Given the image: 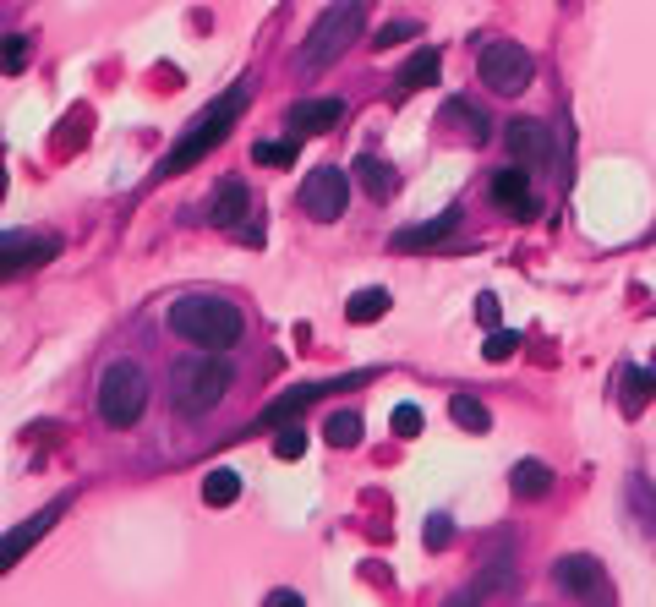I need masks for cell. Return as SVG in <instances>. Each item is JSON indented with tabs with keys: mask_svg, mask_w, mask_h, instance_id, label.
Wrapping results in <instances>:
<instances>
[{
	"mask_svg": "<svg viewBox=\"0 0 656 607\" xmlns=\"http://www.w3.org/2000/svg\"><path fill=\"white\" fill-rule=\"evenodd\" d=\"M170 334L197 345L203 356H225L246 334V318L236 301H225V296H181V301H170Z\"/></svg>",
	"mask_w": 656,
	"mask_h": 607,
	"instance_id": "obj_1",
	"label": "cell"
},
{
	"mask_svg": "<svg viewBox=\"0 0 656 607\" xmlns=\"http://www.w3.org/2000/svg\"><path fill=\"white\" fill-rule=\"evenodd\" d=\"M241 110H246V88H230L225 99H214V104H208V110H203V115H197V121H192V126H186L181 137H175V148H170V154L159 159L154 181H170V175L192 170L197 159H208V154H214V148H219V143H225V137H230V126L241 121Z\"/></svg>",
	"mask_w": 656,
	"mask_h": 607,
	"instance_id": "obj_2",
	"label": "cell"
},
{
	"mask_svg": "<svg viewBox=\"0 0 656 607\" xmlns=\"http://www.w3.org/2000/svg\"><path fill=\"white\" fill-rule=\"evenodd\" d=\"M148 411V372L137 361H110L99 378V416L110 427H137Z\"/></svg>",
	"mask_w": 656,
	"mask_h": 607,
	"instance_id": "obj_3",
	"label": "cell"
},
{
	"mask_svg": "<svg viewBox=\"0 0 656 607\" xmlns=\"http://www.w3.org/2000/svg\"><path fill=\"white\" fill-rule=\"evenodd\" d=\"M230 389H236V367H230V356H197V361H186V367L175 372V405H181L186 416L214 411Z\"/></svg>",
	"mask_w": 656,
	"mask_h": 607,
	"instance_id": "obj_4",
	"label": "cell"
},
{
	"mask_svg": "<svg viewBox=\"0 0 656 607\" xmlns=\"http://www.w3.org/2000/svg\"><path fill=\"white\" fill-rule=\"evenodd\" d=\"M361 22H367V6H328L318 17V28H312L307 50L296 55L301 72H323V66H334L339 55L350 50V39L361 33Z\"/></svg>",
	"mask_w": 656,
	"mask_h": 607,
	"instance_id": "obj_5",
	"label": "cell"
},
{
	"mask_svg": "<svg viewBox=\"0 0 656 607\" xmlns=\"http://www.w3.org/2000/svg\"><path fill=\"white\" fill-rule=\"evenodd\" d=\"M476 66H482V83L492 93H503V99L525 93L536 77V61L525 55V44H509V39H487L482 50H476Z\"/></svg>",
	"mask_w": 656,
	"mask_h": 607,
	"instance_id": "obj_6",
	"label": "cell"
},
{
	"mask_svg": "<svg viewBox=\"0 0 656 607\" xmlns=\"http://www.w3.org/2000/svg\"><path fill=\"white\" fill-rule=\"evenodd\" d=\"M553 586L569 591L574 602L585 607H613V586H607V569L596 564L591 553H564L553 564Z\"/></svg>",
	"mask_w": 656,
	"mask_h": 607,
	"instance_id": "obj_7",
	"label": "cell"
},
{
	"mask_svg": "<svg viewBox=\"0 0 656 607\" xmlns=\"http://www.w3.org/2000/svg\"><path fill=\"white\" fill-rule=\"evenodd\" d=\"M296 203H301V214H312L318 225H334V219L345 214V203H350V175L339 165H318L307 181H301Z\"/></svg>",
	"mask_w": 656,
	"mask_h": 607,
	"instance_id": "obj_8",
	"label": "cell"
},
{
	"mask_svg": "<svg viewBox=\"0 0 656 607\" xmlns=\"http://www.w3.org/2000/svg\"><path fill=\"white\" fill-rule=\"evenodd\" d=\"M61 258V236L55 230H6L0 236V279H17L22 268H39Z\"/></svg>",
	"mask_w": 656,
	"mask_h": 607,
	"instance_id": "obj_9",
	"label": "cell"
},
{
	"mask_svg": "<svg viewBox=\"0 0 656 607\" xmlns=\"http://www.w3.org/2000/svg\"><path fill=\"white\" fill-rule=\"evenodd\" d=\"M367 378H372V372H350V378H328V383H296V389H285L279 400H268V405H263L257 427H296V422H290L296 411H307V405L328 400L334 389H356V383H367Z\"/></svg>",
	"mask_w": 656,
	"mask_h": 607,
	"instance_id": "obj_10",
	"label": "cell"
},
{
	"mask_svg": "<svg viewBox=\"0 0 656 607\" xmlns=\"http://www.w3.org/2000/svg\"><path fill=\"white\" fill-rule=\"evenodd\" d=\"M503 143H509V154L520 159L525 170H547V165L558 159L553 126H547V121H531V115H514V121L503 126Z\"/></svg>",
	"mask_w": 656,
	"mask_h": 607,
	"instance_id": "obj_11",
	"label": "cell"
},
{
	"mask_svg": "<svg viewBox=\"0 0 656 607\" xmlns=\"http://www.w3.org/2000/svg\"><path fill=\"white\" fill-rule=\"evenodd\" d=\"M72 504H77V493H61V498H50V504H44V509H39V515H33V520H28V525H17V531H11V536H6V553H0V569H11V564H22V553H28V547H33V542H39V536H44V531H50V525H55V520H61V515H66V509H72Z\"/></svg>",
	"mask_w": 656,
	"mask_h": 607,
	"instance_id": "obj_12",
	"label": "cell"
},
{
	"mask_svg": "<svg viewBox=\"0 0 656 607\" xmlns=\"http://www.w3.org/2000/svg\"><path fill=\"white\" fill-rule=\"evenodd\" d=\"M246 214H252V186H246L241 175H225V181L214 186V203H208V225L241 230Z\"/></svg>",
	"mask_w": 656,
	"mask_h": 607,
	"instance_id": "obj_13",
	"label": "cell"
},
{
	"mask_svg": "<svg viewBox=\"0 0 656 607\" xmlns=\"http://www.w3.org/2000/svg\"><path fill=\"white\" fill-rule=\"evenodd\" d=\"M290 132L296 137H323V132H334L339 121H345V99H301V104H290Z\"/></svg>",
	"mask_w": 656,
	"mask_h": 607,
	"instance_id": "obj_14",
	"label": "cell"
},
{
	"mask_svg": "<svg viewBox=\"0 0 656 607\" xmlns=\"http://www.w3.org/2000/svg\"><path fill=\"white\" fill-rule=\"evenodd\" d=\"M454 225H460V208H443L438 219H427V225H410V230H394V252H421V247H438V241L454 236Z\"/></svg>",
	"mask_w": 656,
	"mask_h": 607,
	"instance_id": "obj_15",
	"label": "cell"
},
{
	"mask_svg": "<svg viewBox=\"0 0 656 607\" xmlns=\"http://www.w3.org/2000/svg\"><path fill=\"white\" fill-rule=\"evenodd\" d=\"M492 197H498L509 214H520V219L536 214V197H531V181H525V170H498V175H492Z\"/></svg>",
	"mask_w": 656,
	"mask_h": 607,
	"instance_id": "obj_16",
	"label": "cell"
},
{
	"mask_svg": "<svg viewBox=\"0 0 656 607\" xmlns=\"http://www.w3.org/2000/svg\"><path fill=\"white\" fill-rule=\"evenodd\" d=\"M438 72H443V55L432 50V44H427V50H416V55L405 61V72H400V88H394V99H410V93L432 88V83H438Z\"/></svg>",
	"mask_w": 656,
	"mask_h": 607,
	"instance_id": "obj_17",
	"label": "cell"
},
{
	"mask_svg": "<svg viewBox=\"0 0 656 607\" xmlns=\"http://www.w3.org/2000/svg\"><path fill=\"white\" fill-rule=\"evenodd\" d=\"M350 175H356V181L367 186V197H372V203H389V197H394V186H400V175L383 165V159H372V154H361L356 165H350Z\"/></svg>",
	"mask_w": 656,
	"mask_h": 607,
	"instance_id": "obj_18",
	"label": "cell"
},
{
	"mask_svg": "<svg viewBox=\"0 0 656 607\" xmlns=\"http://www.w3.org/2000/svg\"><path fill=\"white\" fill-rule=\"evenodd\" d=\"M509 487H514V498H547L553 493V471L542 460H520L509 471Z\"/></svg>",
	"mask_w": 656,
	"mask_h": 607,
	"instance_id": "obj_19",
	"label": "cell"
},
{
	"mask_svg": "<svg viewBox=\"0 0 656 607\" xmlns=\"http://www.w3.org/2000/svg\"><path fill=\"white\" fill-rule=\"evenodd\" d=\"M389 307H394L389 290H383V285H367V290H356V296L345 301V318H350V323H378Z\"/></svg>",
	"mask_w": 656,
	"mask_h": 607,
	"instance_id": "obj_20",
	"label": "cell"
},
{
	"mask_svg": "<svg viewBox=\"0 0 656 607\" xmlns=\"http://www.w3.org/2000/svg\"><path fill=\"white\" fill-rule=\"evenodd\" d=\"M241 498V476L230 471V465H214V471L203 476V504L208 509H230Z\"/></svg>",
	"mask_w": 656,
	"mask_h": 607,
	"instance_id": "obj_21",
	"label": "cell"
},
{
	"mask_svg": "<svg viewBox=\"0 0 656 607\" xmlns=\"http://www.w3.org/2000/svg\"><path fill=\"white\" fill-rule=\"evenodd\" d=\"M449 416L465 427V433H487V427H492V411H487L482 400H471V394H454V400H449Z\"/></svg>",
	"mask_w": 656,
	"mask_h": 607,
	"instance_id": "obj_22",
	"label": "cell"
},
{
	"mask_svg": "<svg viewBox=\"0 0 656 607\" xmlns=\"http://www.w3.org/2000/svg\"><path fill=\"white\" fill-rule=\"evenodd\" d=\"M651 389H656L651 367H646V372H635V367H629V372H624V416H640V411H646Z\"/></svg>",
	"mask_w": 656,
	"mask_h": 607,
	"instance_id": "obj_23",
	"label": "cell"
},
{
	"mask_svg": "<svg viewBox=\"0 0 656 607\" xmlns=\"http://www.w3.org/2000/svg\"><path fill=\"white\" fill-rule=\"evenodd\" d=\"M323 438L334 443V449H356L361 443V416L356 411H334L328 416V427H323Z\"/></svg>",
	"mask_w": 656,
	"mask_h": 607,
	"instance_id": "obj_24",
	"label": "cell"
},
{
	"mask_svg": "<svg viewBox=\"0 0 656 607\" xmlns=\"http://www.w3.org/2000/svg\"><path fill=\"white\" fill-rule=\"evenodd\" d=\"M389 427H394V438H416L421 433V405H394V411H389Z\"/></svg>",
	"mask_w": 656,
	"mask_h": 607,
	"instance_id": "obj_25",
	"label": "cell"
},
{
	"mask_svg": "<svg viewBox=\"0 0 656 607\" xmlns=\"http://www.w3.org/2000/svg\"><path fill=\"white\" fill-rule=\"evenodd\" d=\"M421 542H427V553H443V547L454 542V520L449 515H432L427 531H421Z\"/></svg>",
	"mask_w": 656,
	"mask_h": 607,
	"instance_id": "obj_26",
	"label": "cell"
},
{
	"mask_svg": "<svg viewBox=\"0 0 656 607\" xmlns=\"http://www.w3.org/2000/svg\"><path fill=\"white\" fill-rule=\"evenodd\" d=\"M274 454L279 460H301V454H307V427H285V433L274 438Z\"/></svg>",
	"mask_w": 656,
	"mask_h": 607,
	"instance_id": "obj_27",
	"label": "cell"
},
{
	"mask_svg": "<svg viewBox=\"0 0 656 607\" xmlns=\"http://www.w3.org/2000/svg\"><path fill=\"white\" fill-rule=\"evenodd\" d=\"M514 345H520V334H514V329H498V334H487L482 356H487V361H509V356H514Z\"/></svg>",
	"mask_w": 656,
	"mask_h": 607,
	"instance_id": "obj_28",
	"label": "cell"
},
{
	"mask_svg": "<svg viewBox=\"0 0 656 607\" xmlns=\"http://www.w3.org/2000/svg\"><path fill=\"white\" fill-rule=\"evenodd\" d=\"M252 159L257 165H290V159H296V143H252Z\"/></svg>",
	"mask_w": 656,
	"mask_h": 607,
	"instance_id": "obj_29",
	"label": "cell"
},
{
	"mask_svg": "<svg viewBox=\"0 0 656 607\" xmlns=\"http://www.w3.org/2000/svg\"><path fill=\"white\" fill-rule=\"evenodd\" d=\"M410 33H416V28H410V22H389V28H383L378 39H372V50H394V44H405Z\"/></svg>",
	"mask_w": 656,
	"mask_h": 607,
	"instance_id": "obj_30",
	"label": "cell"
},
{
	"mask_svg": "<svg viewBox=\"0 0 656 607\" xmlns=\"http://www.w3.org/2000/svg\"><path fill=\"white\" fill-rule=\"evenodd\" d=\"M629 498H635V515H640V525H656V515H651V498H646V476H635V482H629Z\"/></svg>",
	"mask_w": 656,
	"mask_h": 607,
	"instance_id": "obj_31",
	"label": "cell"
},
{
	"mask_svg": "<svg viewBox=\"0 0 656 607\" xmlns=\"http://www.w3.org/2000/svg\"><path fill=\"white\" fill-rule=\"evenodd\" d=\"M22 61H28V39L11 33V39H6V72H22Z\"/></svg>",
	"mask_w": 656,
	"mask_h": 607,
	"instance_id": "obj_32",
	"label": "cell"
},
{
	"mask_svg": "<svg viewBox=\"0 0 656 607\" xmlns=\"http://www.w3.org/2000/svg\"><path fill=\"white\" fill-rule=\"evenodd\" d=\"M476 318H482L487 329L498 334V318H503V312H498V296H476Z\"/></svg>",
	"mask_w": 656,
	"mask_h": 607,
	"instance_id": "obj_33",
	"label": "cell"
},
{
	"mask_svg": "<svg viewBox=\"0 0 656 607\" xmlns=\"http://www.w3.org/2000/svg\"><path fill=\"white\" fill-rule=\"evenodd\" d=\"M263 607H307V602H301V591H285V586H279V591H268Z\"/></svg>",
	"mask_w": 656,
	"mask_h": 607,
	"instance_id": "obj_34",
	"label": "cell"
},
{
	"mask_svg": "<svg viewBox=\"0 0 656 607\" xmlns=\"http://www.w3.org/2000/svg\"><path fill=\"white\" fill-rule=\"evenodd\" d=\"M241 241H246V247H263V225H252V219H246V225H241Z\"/></svg>",
	"mask_w": 656,
	"mask_h": 607,
	"instance_id": "obj_35",
	"label": "cell"
},
{
	"mask_svg": "<svg viewBox=\"0 0 656 607\" xmlns=\"http://www.w3.org/2000/svg\"><path fill=\"white\" fill-rule=\"evenodd\" d=\"M476 597H482V591L471 586V591H460V597H449V607H476Z\"/></svg>",
	"mask_w": 656,
	"mask_h": 607,
	"instance_id": "obj_36",
	"label": "cell"
}]
</instances>
